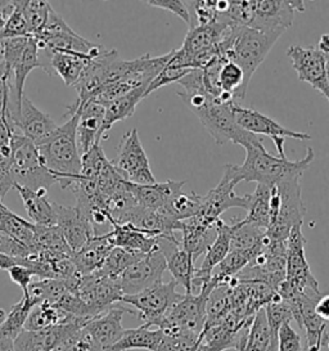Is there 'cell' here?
Instances as JSON below:
<instances>
[{
	"instance_id": "obj_1",
	"label": "cell",
	"mask_w": 329,
	"mask_h": 351,
	"mask_svg": "<svg viewBox=\"0 0 329 351\" xmlns=\"http://www.w3.org/2000/svg\"><path fill=\"white\" fill-rule=\"evenodd\" d=\"M178 84L183 86V90L176 94L199 119L216 145H223L232 142L233 145L243 147L261 142L258 136L248 133L236 124L233 114L234 104H226L207 94L202 83V70H192Z\"/></svg>"
},
{
	"instance_id": "obj_2",
	"label": "cell",
	"mask_w": 329,
	"mask_h": 351,
	"mask_svg": "<svg viewBox=\"0 0 329 351\" xmlns=\"http://www.w3.org/2000/svg\"><path fill=\"white\" fill-rule=\"evenodd\" d=\"M243 148L246 151V160L242 165L226 164L236 183L256 182L257 184L277 186L288 179L301 178L302 173L314 162L315 158L313 148H308L306 155L298 161L276 157L267 152L263 141L243 145Z\"/></svg>"
},
{
	"instance_id": "obj_3",
	"label": "cell",
	"mask_w": 329,
	"mask_h": 351,
	"mask_svg": "<svg viewBox=\"0 0 329 351\" xmlns=\"http://www.w3.org/2000/svg\"><path fill=\"white\" fill-rule=\"evenodd\" d=\"M67 114L70 119L66 124L58 126L49 138L36 145L42 164L56 176L62 189L75 186L82 174V154L76 136L77 110L71 104Z\"/></svg>"
},
{
	"instance_id": "obj_4",
	"label": "cell",
	"mask_w": 329,
	"mask_h": 351,
	"mask_svg": "<svg viewBox=\"0 0 329 351\" xmlns=\"http://www.w3.org/2000/svg\"><path fill=\"white\" fill-rule=\"evenodd\" d=\"M284 32H261L232 23L219 45V56L238 64L245 73V80L249 84L251 77L265 61L278 39Z\"/></svg>"
},
{
	"instance_id": "obj_5",
	"label": "cell",
	"mask_w": 329,
	"mask_h": 351,
	"mask_svg": "<svg viewBox=\"0 0 329 351\" xmlns=\"http://www.w3.org/2000/svg\"><path fill=\"white\" fill-rule=\"evenodd\" d=\"M300 178H292L271 188V221L267 237L287 241L292 229L302 227L306 207Z\"/></svg>"
},
{
	"instance_id": "obj_6",
	"label": "cell",
	"mask_w": 329,
	"mask_h": 351,
	"mask_svg": "<svg viewBox=\"0 0 329 351\" xmlns=\"http://www.w3.org/2000/svg\"><path fill=\"white\" fill-rule=\"evenodd\" d=\"M10 176L14 186L34 191H48L57 183L56 176L42 164L36 145L20 133L13 134L10 142Z\"/></svg>"
},
{
	"instance_id": "obj_7",
	"label": "cell",
	"mask_w": 329,
	"mask_h": 351,
	"mask_svg": "<svg viewBox=\"0 0 329 351\" xmlns=\"http://www.w3.org/2000/svg\"><path fill=\"white\" fill-rule=\"evenodd\" d=\"M306 238L302 233V227L292 229L287 239V258H286V278L278 287L277 293L283 298L289 293H308L321 296L319 283L305 256Z\"/></svg>"
},
{
	"instance_id": "obj_8",
	"label": "cell",
	"mask_w": 329,
	"mask_h": 351,
	"mask_svg": "<svg viewBox=\"0 0 329 351\" xmlns=\"http://www.w3.org/2000/svg\"><path fill=\"white\" fill-rule=\"evenodd\" d=\"M176 286L175 280L161 282L136 295L123 296L121 304L132 306L135 315L143 320L144 326L148 328H160L167 313L184 296L176 292Z\"/></svg>"
},
{
	"instance_id": "obj_9",
	"label": "cell",
	"mask_w": 329,
	"mask_h": 351,
	"mask_svg": "<svg viewBox=\"0 0 329 351\" xmlns=\"http://www.w3.org/2000/svg\"><path fill=\"white\" fill-rule=\"evenodd\" d=\"M215 289V285L210 283L202 287L201 292L185 293L183 299L175 304L164 317L160 330L164 332H179L193 337H201L206 323V302Z\"/></svg>"
},
{
	"instance_id": "obj_10",
	"label": "cell",
	"mask_w": 329,
	"mask_h": 351,
	"mask_svg": "<svg viewBox=\"0 0 329 351\" xmlns=\"http://www.w3.org/2000/svg\"><path fill=\"white\" fill-rule=\"evenodd\" d=\"M112 165L129 183L138 186L157 183L136 129H132L123 135Z\"/></svg>"
},
{
	"instance_id": "obj_11",
	"label": "cell",
	"mask_w": 329,
	"mask_h": 351,
	"mask_svg": "<svg viewBox=\"0 0 329 351\" xmlns=\"http://www.w3.org/2000/svg\"><path fill=\"white\" fill-rule=\"evenodd\" d=\"M304 11L301 0H252L246 27L261 32H286L293 25L296 13Z\"/></svg>"
},
{
	"instance_id": "obj_12",
	"label": "cell",
	"mask_w": 329,
	"mask_h": 351,
	"mask_svg": "<svg viewBox=\"0 0 329 351\" xmlns=\"http://www.w3.org/2000/svg\"><path fill=\"white\" fill-rule=\"evenodd\" d=\"M39 45V51L49 52H72L90 54L98 44L86 40L72 30L69 23L57 12H49L48 20L38 35L34 36Z\"/></svg>"
},
{
	"instance_id": "obj_13",
	"label": "cell",
	"mask_w": 329,
	"mask_h": 351,
	"mask_svg": "<svg viewBox=\"0 0 329 351\" xmlns=\"http://www.w3.org/2000/svg\"><path fill=\"white\" fill-rule=\"evenodd\" d=\"M233 114L236 124L248 133L254 135H267L273 139L279 157L287 158L284 152V142L287 138L298 141H311L313 138L306 133H300L287 129L273 120L267 114H260L255 108H247L242 104H233Z\"/></svg>"
},
{
	"instance_id": "obj_14",
	"label": "cell",
	"mask_w": 329,
	"mask_h": 351,
	"mask_svg": "<svg viewBox=\"0 0 329 351\" xmlns=\"http://www.w3.org/2000/svg\"><path fill=\"white\" fill-rule=\"evenodd\" d=\"M73 293L89 306L94 317L120 304L123 298L120 279L104 277L98 273L82 276Z\"/></svg>"
},
{
	"instance_id": "obj_15",
	"label": "cell",
	"mask_w": 329,
	"mask_h": 351,
	"mask_svg": "<svg viewBox=\"0 0 329 351\" xmlns=\"http://www.w3.org/2000/svg\"><path fill=\"white\" fill-rule=\"evenodd\" d=\"M292 67L301 82L310 84L329 102V84L327 77V60L318 47L291 45L287 49Z\"/></svg>"
},
{
	"instance_id": "obj_16",
	"label": "cell",
	"mask_w": 329,
	"mask_h": 351,
	"mask_svg": "<svg viewBox=\"0 0 329 351\" xmlns=\"http://www.w3.org/2000/svg\"><path fill=\"white\" fill-rule=\"evenodd\" d=\"M164 254L157 247L144 255L132 267L126 269L120 277L123 296H132L162 282L166 270Z\"/></svg>"
},
{
	"instance_id": "obj_17",
	"label": "cell",
	"mask_w": 329,
	"mask_h": 351,
	"mask_svg": "<svg viewBox=\"0 0 329 351\" xmlns=\"http://www.w3.org/2000/svg\"><path fill=\"white\" fill-rule=\"evenodd\" d=\"M236 180L230 174L229 169L224 166V171L221 180L219 184L212 188L206 196H202L201 210L198 217L207 220L208 223L215 224L220 219L221 214H224L232 207H239L247 210V196H238L234 192V186H236Z\"/></svg>"
},
{
	"instance_id": "obj_18",
	"label": "cell",
	"mask_w": 329,
	"mask_h": 351,
	"mask_svg": "<svg viewBox=\"0 0 329 351\" xmlns=\"http://www.w3.org/2000/svg\"><path fill=\"white\" fill-rule=\"evenodd\" d=\"M125 314L135 315V311L130 308H125L120 302L111 309L88 320L82 328L101 350L110 351L123 337L125 330L123 318Z\"/></svg>"
},
{
	"instance_id": "obj_19",
	"label": "cell",
	"mask_w": 329,
	"mask_h": 351,
	"mask_svg": "<svg viewBox=\"0 0 329 351\" xmlns=\"http://www.w3.org/2000/svg\"><path fill=\"white\" fill-rule=\"evenodd\" d=\"M89 319H76L56 326L48 330H23L17 339L13 341L14 351H54L60 348L64 341L69 340L76 332L82 330Z\"/></svg>"
},
{
	"instance_id": "obj_20",
	"label": "cell",
	"mask_w": 329,
	"mask_h": 351,
	"mask_svg": "<svg viewBox=\"0 0 329 351\" xmlns=\"http://www.w3.org/2000/svg\"><path fill=\"white\" fill-rule=\"evenodd\" d=\"M12 120L20 134L36 145L49 138L58 128L49 114L42 112L26 97L22 98L20 110Z\"/></svg>"
},
{
	"instance_id": "obj_21",
	"label": "cell",
	"mask_w": 329,
	"mask_h": 351,
	"mask_svg": "<svg viewBox=\"0 0 329 351\" xmlns=\"http://www.w3.org/2000/svg\"><path fill=\"white\" fill-rule=\"evenodd\" d=\"M72 106L77 110L76 136L79 151L82 156L86 154L93 145H101L106 107L97 101H89L84 104L75 102Z\"/></svg>"
},
{
	"instance_id": "obj_22",
	"label": "cell",
	"mask_w": 329,
	"mask_h": 351,
	"mask_svg": "<svg viewBox=\"0 0 329 351\" xmlns=\"http://www.w3.org/2000/svg\"><path fill=\"white\" fill-rule=\"evenodd\" d=\"M157 247L164 254L166 268L173 276L178 286L184 287L185 293H192V279L195 274V261L191 254L183 248L180 239L158 237Z\"/></svg>"
},
{
	"instance_id": "obj_23",
	"label": "cell",
	"mask_w": 329,
	"mask_h": 351,
	"mask_svg": "<svg viewBox=\"0 0 329 351\" xmlns=\"http://www.w3.org/2000/svg\"><path fill=\"white\" fill-rule=\"evenodd\" d=\"M57 214V227L66 239L72 254L84 247L94 236H97L95 229L89 220L82 213L72 206H62L54 204Z\"/></svg>"
},
{
	"instance_id": "obj_24",
	"label": "cell",
	"mask_w": 329,
	"mask_h": 351,
	"mask_svg": "<svg viewBox=\"0 0 329 351\" xmlns=\"http://www.w3.org/2000/svg\"><path fill=\"white\" fill-rule=\"evenodd\" d=\"M119 58L117 51H104L95 57L89 66L85 69L80 80L75 84L79 94L77 104H84L95 99L107 82L108 69L111 63Z\"/></svg>"
},
{
	"instance_id": "obj_25",
	"label": "cell",
	"mask_w": 329,
	"mask_h": 351,
	"mask_svg": "<svg viewBox=\"0 0 329 351\" xmlns=\"http://www.w3.org/2000/svg\"><path fill=\"white\" fill-rule=\"evenodd\" d=\"M179 230L182 233L180 243L191 254L195 263L201 255L206 254L216 237L215 224L208 223L198 215L180 221Z\"/></svg>"
},
{
	"instance_id": "obj_26",
	"label": "cell",
	"mask_w": 329,
	"mask_h": 351,
	"mask_svg": "<svg viewBox=\"0 0 329 351\" xmlns=\"http://www.w3.org/2000/svg\"><path fill=\"white\" fill-rule=\"evenodd\" d=\"M106 48L97 45L90 54L72 52H51V66L67 86H75L82 77L85 69L95 57L104 52Z\"/></svg>"
},
{
	"instance_id": "obj_27",
	"label": "cell",
	"mask_w": 329,
	"mask_h": 351,
	"mask_svg": "<svg viewBox=\"0 0 329 351\" xmlns=\"http://www.w3.org/2000/svg\"><path fill=\"white\" fill-rule=\"evenodd\" d=\"M184 184V180H169L164 183H154L149 186H138L127 182V188L132 192L138 206L149 210H158L166 206L179 192H182Z\"/></svg>"
},
{
	"instance_id": "obj_28",
	"label": "cell",
	"mask_w": 329,
	"mask_h": 351,
	"mask_svg": "<svg viewBox=\"0 0 329 351\" xmlns=\"http://www.w3.org/2000/svg\"><path fill=\"white\" fill-rule=\"evenodd\" d=\"M13 189L19 192L30 221L40 227H54L57 224V214L54 202L47 197V189L34 191L26 186H14Z\"/></svg>"
},
{
	"instance_id": "obj_29",
	"label": "cell",
	"mask_w": 329,
	"mask_h": 351,
	"mask_svg": "<svg viewBox=\"0 0 329 351\" xmlns=\"http://www.w3.org/2000/svg\"><path fill=\"white\" fill-rule=\"evenodd\" d=\"M112 248L110 233L97 234L84 247L72 254V261L82 276H89L102 267Z\"/></svg>"
},
{
	"instance_id": "obj_30",
	"label": "cell",
	"mask_w": 329,
	"mask_h": 351,
	"mask_svg": "<svg viewBox=\"0 0 329 351\" xmlns=\"http://www.w3.org/2000/svg\"><path fill=\"white\" fill-rule=\"evenodd\" d=\"M112 230L108 232L113 247H120L139 255H147L157 248L158 237L151 236L129 224L111 223Z\"/></svg>"
},
{
	"instance_id": "obj_31",
	"label": "cell",
	"mask_w": 329,
	"mask_h": 351,
	"mask_svg": "<svg viewBox=\"0 0 329 351\" xmlns=\"http://www.w3.org/2000/svg\"><path fill=\"white\" fill-rule=\"evenodd\" d=\"M35 224L29 220L19 217L3 202H0V234L16 239L26 247L34 251V237H35ZM36 255V254H35Z\"/></svg>"
},
{
	"instance_id": "obj_32",
	"label": "cell",
	"mask_w": 329,
	"mask_h": 351,
	"mask_svg": "<svg viewBox=\"0 0 329 351\" xmlns=\"http://www.w3.org/2000/svg\"><path fill=\"white\" fill-rule=\"evenodd\" d=\"M147 88L142 86L138 88L130 93L125 94L123 97L114 99L112 102L106 104V114H104V123H103L102 135L107 134V132L111 130L113 125L119 121L126 120L127 117L133 116L136 106L145 98Z\"/></svg>"
},
{
	"instance_id": "obj_33",
	"label": "cell",
	"mask_w": 329,
	"mask_h": 351,
	"mask_svg": "<svg viewBox=\"0 0 329 351\" xmlns=\"http://www.w3.org/2000/svg\"><path fill=\"white\" fill-rule=\"evenodd\" d=\"M271 188L257 184L256 189L246 195L247 217L243 219L248 224L267 229L271 221Z\"/></svg>"
},
{
	"instance_id": "obj_34",
	"label": "cell",
	"mask_w": 329,
	"mask_h": 351,
	"mask_svg": "<svg viewBox=\"0 0 329 351\" xmlns=\"http://www.w3.org/2000/svg\"><path fill=\"white\" fill-rule=\"evenodd\" d=\"M77 318L72 317L71 314L58 308L57 305L49 304L47 301L35 305L31 310L30 315L25 324V330H48L56 326H62L71 323Z\"/></svg>"
},
{
	"instance_id": "obj_35",
	"label": "cell",
	"mask_w": 329,
	"mask_h": 351,
	"mask_svg": "<svg viewBox=\"0 0 329 351\" xmlns=\"http://www.w3.org/2000/svg\"><path fill=\"white\" fill-rule=\"evenodd\" d=\"M162 337H164L162 330L160 328L151 330L143 324L134 330H123V337L110 351H156Z\"/></svg>"
},
{
	"instance_id": "obj_36",
	"label": "cell",
	"mask_w": 329,
	"mask_h": 351,
	"mask_svg": "<svg viewBox=\"0 0 329 351\" xmlns=\"http://www.w3.org/2000/svg\"><path fill=\"white\" fill-rule=\"evenodd\" d=\"M191 71H192V69L188 64L184 53L182 52L180 49L171 51V58L169 60V62L164 64L162 71L154 77L152 83L149 84V86L147 88V92H145V97H148L149 94L154 93L157 89L162 88L164 85L178 83L179 80H182L184 77L186 73H189Z\"/></svg>"
},
{
	"instance_id": "obj_37",
	"label": "cell",
	"mask_w": 329,
	"mask_h": 351,
	"mask_svg": "<svg viewBox=\"0 0 329 351\" xmlns=\"http://www.w3.org/2000/svg\"><path fill=\"white\" fill-rule=\"evenodd\" d=\"M35 305L36 302L30 296H23L21 301L14 304L10 313H7L4 322L0 324V339L16 340L21 332L25 330V324Z\"/></svg>"
},
{
	"instance_id": "obj_38",
	"label": "cell",
	"mask_w": 329,
	"mask_h": 351,
	"mask_svg": "<svg viewBox=\"0 0 329 351\" xmlns=\"http://www.w3.org/2000/svg\"><path fill=\"white\" fill-rule=\"evenodd\" d=\"M34 237V251L38 252H51L62 255H72L71 248L69 247L66 239L63 237L60 228L40 227L35 226Z\"/></svg>"
},
{
	"instance_id": "obj_39",
	"label": "cell",
	"mask_w": 329,
	"mask_h": 351,
	"mask_svg": "<svg viewBox=\"0 0 329 351\" xmlns=\"http://www.w3.org/2000/svg\"><path fill=\"white\" fill-rule=\"evenodd\" d=\"M267 229L248 224L245 220H236L233 223V233L230 238V250L247 251L256 250L261 246Z\"/></svg>"
},
{
	"instance_id": "obj_40",
	"label": "cell",
	"mask_w": 329,
	"mask_h": 351,
	"mask_svg": "<svg viewBox=\"0 0 329 351\" xmlns=\"http://www.w3.org/2000/svg\"><path fill=\"white\" fill-rule=\"evenodd\" d=\"M144 255L134 254L123 248L113 247L111 252L108 254V256L104 260L102 267L94 273H98L101 276L110 277V278L120 279L126 269L132 267L134 263H136Z\"/></svg>"
},
{
	"instance_id": "obj_41",
	"label": "cell",
	"mask_w": 329,
	"mask_h": 351,
	"mask_svg": "<svg viewBox=\"0 0 329 351\" xmlns=\"http://www.w3.org/2000/svg\"><path fill=\"white\" fill-rule=\"evenodd\" d=\"M67 283L61 279H40L32 282L29 287V296L38 304L49 302L56 305L69 292Z\"/></svg>"
},
{
	"instance_id": "obj_42",
	"label": "cell",
	"mask_w": 329,
	"mask_h": 351,
	"mask_svg": "<svg viewBox=\"0 0 329 351\" xmlns=\"http://www.w3.org/2000/svg\"><path fill=\"white\" fill-rule=\"evenodd\" d=\"M202 196L197 195L193 191L185 192L183 189L164 207L176 221H184L199 214Z\"/></svg>"
},
{
	"instance_id": "obj_43",
	"label": "cell",
	"mask_w": 329,
	"mask_h": 351,
	"mask_svg": "<svg viewBox=\"0 0 329 351\" xmlns=\"http://www.w3.org/2000/svg\"><path fill=\"white\" fill-rule=\"evenodd\" d=\"M16 1L23 13L25 20L27 22L31 36L38 35L47 23L49 12H51V4L44 0H27V1L16 0Z\"/></svg>"
},
{
	"instance_id": "obj_44",
	"label": "cell",
	"mask_w": 329,
	"mask_h": 351,
	"mask_svg": "<svg viewBox=\"0 0 329 351\" xmlns=\"http://www.w3.org/2000/svg\"><path fill=\"white\" fill-rule=\"evenodd\" d=\"M271 340V332L267 324L265 310H258L251 324L246 345L242 351H267Z\"/></svg>"
},
{
	"instance_id": "obj_45",
	"label": "cell",
	"mask_w": 329,
	"mask_h": 351,
	"mask_svg": "<svg viewBox=\"0 0 329 351\" xmlns=\"http://www.w3.org/2000/svg\"><path fill=\"white\" fill-rule=\"evenodd\" d=\"M191 13V26H207L215 23L219 20L220 13L216 8V0H202V1H185Z\"/></svg>"
},
{
	"instance_id": "obj_46",
	"label": "cell",
	"mask_w": 329,
	"mask_h": 351,
	"mask_svg": "<svg viewBox=\"0 0 329 351\" xmlns=\"http://www.w3.org/2000/svg\"><path fill=\"white\" fill-rule=\"evenodd\" d=\"M264 310H265L269 328L271 332V339L277 340V333L279 328H280V326L286 322L293 320L292 310L284 300L279 298V295L273 301L267 304L264 306Z\"/></svg>"
},
{
	"instance_id": "obj_47",
	"label": "cell",
	"mask_w": 329,
	"mask_h": 351,
	"mask_svg": "<svg viewBox=\"0 0 329 351\" xmlns=\"http://www.w3.org/2000/svg\"><path fill=\"white\" fill-rule=\"evenodd\" d=\"M199 342L201 337H193L179 332H164V337L156 351H195Z\"/></svg>"
},
{
	"instance_id": "obj_48",
	"label": "cell",
	"mask_w": 329,
	"mask_h": 351,
	"mask_svg": "<svg viewBox=\"0 0 329 351\" xmlns=\"http://www.w3.org/2000/svg\"><path fill=\"white\" fill-rule=\"evenodd\" d=\"M13 3V12L8 19V21L3 30V39H12V38H22V36H31L27 22L23 17V13L21 11L16 0H12Z\"/></svg>"
},
{
	"instance_id": "obj_49",
	"label": "cell",
	"mask_w": 329,
	"mask_h": 351,
	"mask_svg": "<svg viewBox=\"0 0 329 351\" xmlns=\"http://www.w3.org/2000/svg\"><path fill=\"white\" fill-rule=\"evenodd\" d=\"M302 340L296 330L291 327V322L280 326L277 333V351H302Z\"/></svg>"
},
{
	"instance_id": "obj_50",
	"label": "cell",
	"mask_w": 329,
	"mask_h": 351,
	"mask_svg": "<svg viewBox=\"0 0 329 351\" xmlns=\"http://www.w3.org/2000/svg\"><path fill=\"white\" fill-rule=\"evenodd\" d=\"M54 351H103L93 342L92 339L86 335L84 328L76 332L67 341H64L60 348Z\"/></svg>"
},
{
	"instance_id": "obj_51",
	"label": "cell",
	"mask_w": 329,
	"mask_h": 351,
	"mask_svg": "<svg viewBox=\"0 0 329 351\" xmlns=\"http://www.w3.org/2000/svg\"><path fill=\"white\" fill-rule=\"evenodd\" d=\"M0 252L17 260V261L29 258L32 255H35L30 248L26 247L25 245H22L16 239L8 237L5 234H0Z\"/></svg>"
},
{
	"instance_id": "obj_52",
	"label": "cell",
	"mask_w": 329,
	"mask_h": 351,
	"mask_svg": "<svg viewBox=\"0 0 329 351\" xmlns=\"http://www.w3.org/2000/svg\"><path fill=\"white\" fill-rule=\"evenodd\" d=\"M145 3L148 5L156 7V8L171 12L176 17L182 19L188 25V27L191 26V13H189V10H188L185 1H180V0H149V1H145Z\"/></svg>"
},
{
	"instance_id": "obj_53",
	"label": "cell",
	"mask_w": 329,
	"mask_h": 351,
	"mask_svg": "<svg viewBox=\"0 0 329 351\" xmlns=\"http://www.w3.org/2000/svg\"><path fill=\"white\" fill-rule=\"evenodd\" d=\"M8 274H10V278L12 279V282H14L16 285L20 286L22 292H23V296H29V287L31 286V283L34 282L32 278L35 277L30 270L25 267H22L20 264H16L13 267H10L8 270Z\"/></svg>"
},
{
	"instance_id": "obj_54",
	"label": "cell",
	"mask_w": 329,
	"mask_h": 351,
	"mask_svg": "<svg viewBox=\"0 0 329 351\" xmlns=\"http://www.w3.org/2000/svg\"><path fill=\"white\" fill-rule=\"evenodd\" d=\"M10 77L7 64L0 53V110L4 104L10 102Z\"/></svg>"
},
{
	"instance_id": "obj_55",
	"label": "cell",
	"mask_w": 329,
	"mask_h": 351,
	"mask_svg": "<svg viewBox=\"0 0 329 351\" xmlns=\"http://www.w3.org/2000/svg\"><path fill=\"white\" fill-rule=\"evenodd\" d=\"M315 311L324 322H329V295H321L315 305Z\"/></svg>"
},
{
	"instance_id": "obj_56",
	"label": "cell",
	"mask_w": 329,
	"mask_h": 351,
	"mask_svg": "<svg viewBox=\"0 0 329 351\" xmlns=\"http://www.w3.org/2000/svg\"><path fill=\"white\" fill-rule=\"evenodd\" d=\"M16 264H19L17 260L10 258V256L0 252V270H8L10 267H13Z\"/></svg>"
},
{
	"instance_id": "obj_57",
	"label": "cell",
	"mask_w": 329,
	"mask_h": 351,
	"mask_svg": "<svg viewBox=\"0 0 329 351\" xmlns=\"http://www.w3.org/2000/svg\"><path fill=\"white\" fill-rule=\"evenodd\" d=\"M302 351H308V349H306V348H305V346H304V350Z\"/></svg>"
},
{
	"instance_id": "obj_58",
	"label": "cell",
	"mask_w": 329,
	"mask_h": 351,
	"mask_svg": "<svg viewBox=\"0 0 329 351\" xmlns=\"http://www.w3.org/2000/svg\"><path fill=\"white\" fill-rule=\"evenodd\" d=\"M0 351H1V350H0Z\"/></svg>"
}]
</instances>
